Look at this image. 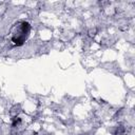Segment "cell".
<instances>
[{
  "label": "cell",
  "mask_w": 135,
  "mask_h": 135,
  "mask_svg": "<svg viewBox=\"0 0 135 135\" xmlns=\"http://www.w3.org/2000/svg\"><path fill=\"white\" fill-rule=\"evenodd\" d=\"M30 24L28 22H19L12 30V40L17 46H21L27 40L30 34Z\"/></svg>",
  "instance_id": "cell-1"
}]
</instances>
